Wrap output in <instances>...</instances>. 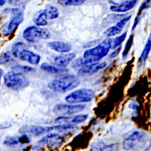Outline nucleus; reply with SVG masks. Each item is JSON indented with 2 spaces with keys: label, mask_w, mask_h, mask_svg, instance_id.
I'll return each instance as SVG.
<instances>
[{
  "label": "nucleus",
  "mask_w": 151,
  "mask_h": 151,
  "mask_svg": "<svg viewBox=\"0 0 151 151\" xmlns=\"http://www.w3.org/2000/svg\"><path fill=\"white\" fill-rule=\"evenodd\" d=\"M111 38H107L95 47L86 50L83 57L76 59L72 63V67L75 68H81L85 65L97 62L105 57L111 49Z\"/></svg>",
  "instance_id": "nucleus-1"
},
{
  "label": "nucleus",
  "mask_w": 151,
  "mask_h": 151,
  "mask_svg": "<svg viewBox=\"0 0 151 151\" xmlns=\"http://www.w3.org/2000/svg\"><path fill=\"white\" fill-rule=\"evenodd\" d=\"M80 84L79 79L74 74H65L50 82L47 87L55 92L65 93L70 91Z\"/></svg>",
  "instance_id": "nucleus-2"
},
{
  "label": "nucleus",
  "mask_w": 151,
  "mask_h": 151,
  "mask_svg": "<svg viewBox=\"0 0 151 151\" xmlns=\"http://www.w3.org/2000/svg\"><path fill=\"white\" fill-rule=\"evenodd\" d=\"M75 124L62 123L52 127H43L40 125H24L19 130V132L22 134L31 135L33 136H40L45 133H48L52 131H65L74 129Z\"/></svg>",
  "instance_id": "nucleus-3"
},
{
  "label": "nucleus",
  "mask_w": 151,
  "mask_h": 151,
  "mask_svg": "<svg viewBox=\"0 0 151 151\" xmlns=\"http://www.w3.org/2000/svg\"><path fill=\"white\" fill-rule=\"evenodd\" d=\"M5 85L14 90H24L29 85V80L22 72L9 71L4 76Z\"/></svg>",
  "instance_id": "nucleus-4"
},
{
  "label": "nucleus",
  "mask_w": 151,
  "mask_h": 151,
  "mask_svg": "<svg viewBox=\"0 0 151 151\" xmlns=\"http://www.w3.org/2000/svg\"><path fill=\"white\" fill-rule=\"evenodd\" d=\"M95 97L94 91L90 88H82L76 90L65 98L66 102L70 104H79L92 101Z\"/></svg>",
  "instance_id": "nucleus-5"
},
{
  "label": "nucleus",
  "mask_w": 151,
  "mask_h": 151,
  "mask_svg": "<svg viewBox=\"0 0 151 151\" xmlns=\"http://www.w3.org/2000/svg\"><path fill=\"white\" fill-rule=\"evenodd\" d=\"M51 36L48 30L36 26L28 27L22 33L24 39L30 43H35L41 40H48Z\"/></svg>",
  "instance_id": "nucleus-6"
},
{
  "label": "nucleus",
  "mask_w": 151,
  "mask_h": 151,
  "mask_svg": "<svg viewBox=\"0 0 151 151\" xmlns=\"http://www.w3.org/2000/svg\"><path fill=\"white\" fill-rule=\"evenodd\" d=\"M11 17L6 29H3V33L6 36L13 33L24 20V12L20 8H13L10 10Z\"/></svg>",
  "instance_id": "nucleus-7"
},
{
  "label": "nucleus",
  "mask_w": 151,
  "mask_h": 151,
  "mask_svg": "<svg viewBox=\"0 0 151 151\" xmlns=\"http://www.w3.org/2000/svg\"><path fill=\"white\" fill-rule=\"evenodd\" d=\"M85 107V105L81 104L67 105L59 104L56 105L53 108V112L56 114L60 116H71L82 111Z\"/></svg>",
  "instance_id": "nucleus-8"
},
{
  "label": "nucleus",
  "mask_w": 151,
  "mask_h": 151,
  "mask_svg": "<svg viewBox=\"0 0 151 151\" xmlns=\"http://www.w3.org/2000/svg\"><path fill=\"white\" fill-rule=\"evenodd\" d=\"M65 142V138L56 133L48 134L39 141V143L45 145L50 149H57Z\"/></svg>",
  "instance_id": "nucleus-9"
},
{
  "label": "nucleus",
  "mask_w": 151,
  "mask_h": 151,
  "mask_svg": "<svg viewBox=\"0 0 151 151\" xmlns=\"http://www.w3.org/2000/svg\"><path fill=\"white\" fill-rule=\"evenodd\" d=\"M146 138V134L141 131H137L134 132L123 142L124 149L129 150L135 147L144 142Z\"/></svg>",
  "instance_id": "nucleus-10"
},
{
  "label": "nucleus",
  "mask_w": 151,
  "mask_h": 151,
  "mask_svg": "<svg viewBox=\"0 0 151 151\" xmlns=\"http://www.w3.org/2000/svg\"><path fill=\"white\" fill-rule=\"evenodd\" d=\"M75 57L76 55L74 53H69L52 56V59H50V60L56 66L64 68L69 65L70 63L72 62Z\"/></svg>",
  "instance_id": "nucleus-11"
},
{
  "label": "nucleus",
  "mask_w": 151,
  "mask_h": 151,
  "mask_svg": "<svg viewBox=\"0 0 151 151\" xmlns=\"http://www.w3.org/2000/svg\"><path fill=\"white\" fill-rule=\"evenodd\" d=\"M131 15L128 16L127 17H124V18L119 20V21L115 25V26H112L108 28L107 30H106L104 33V35L107 37H109L120 34L122 30L123 29V27H124L126 24L131 19Z\"/></svg>",
  "instance_id": "nucleus-12"
},
{
  "label": "nucleus",
  "mask_w": 151,
  "mask_h": 151,
  "mask_svg": "<svg viewBox=\"0 0 151 151\" xmlns=\"http://www.w3.org/2000/svg\"><path fill=\"white\" fill-rule=\"evenodd\" d=\"M18 58L23 61H26L29 64L34 65H38L41 60L40 55L30 51L26 49V48L21 50Z\"/></svg>",
  "instance_id": "nucleus-13"
},
{
  "label": "nucleus",
  "mask_w": 151,
  "mask_h": 151,
  "mask_svg": "<svg viewBox=\"0 0 151 151\" xmlns=\"http://www.w3.org/2000/svg\"><path fill=\"white\" fill-rule=\"evenodd\" d=\"M88 117V114H79L72 116H60L56 118L55 120V123H67L76 124L84 122Z\"/></svg>",
  "instance_id": "nucleus-14"
},
{
  "label": "nucleus",
  "mask_w": 151,
  "mask_h": 151,
  "mask_svg": "<svg viewBox=\"0 0 151 151\" xmlns=\"http://www.w3.org/2000/svg\"><path fill=\"white\" fill-rule=\"evenodd\" d=\"M107 65L105 62L99 63L98 62L85 65L79 70L78 74L80 75H91L98 71L104 68Z\"/></svg>",
  "instance_id": "nucleus-15"
},
{
  "label": "nucleus",
  "mask_w": 151,
  "mask_h": 151,
  "mask_svg": "<svg viewBox=\"0 0 151 151\" xmlns=\"http://www.w3.org/2000/svg\"><path fill=\"white\" fill-rule=\"evenodd\" d=\"M47 46L54 51L62 53H68L72 50V45L70 43L62 41L49 42Z\"/></svg>",
  "instance_id": "nucleus-16"
},
{
  "label": "nucleus",
  "mask_w": 151,
  "mask_h": 151,
  "mask_svg": "<svg viewBox=\"0 0 151 151\" xmlns=\"http://www.w3.org/2000/svg\"><path fill=\"white\" fill-rule=\"evenodd\" d=\"M138 0H131L127 2L123 3L119 5H114L110 7V10L114 12H126L132 9L137 3Z\"/></svg>",
  "instance_id": "nucleus-17"
},
{
  "label": "nucleus",
  "mask_w": 151,
  "mask_h": 151,
  "mask_svg": "<svg viewBox=\"0 0 151 151\" xmlns=\"http://www.w3.org/2000/svg\"><path fill=\"white\" fill-rule=\"evenodd\" d=\"M150 47H151V41H150V34L149 37H148L147 41L145 44L143 52L138 60V66L143 65L147 59L148 55L150 51Z\"/></svg>",
  "instance_id": "nucleus-18"
},
{
  "label": "nucleus",
  "mask_w": 151,
  "mask_h": 151,
  "mask_svg": "<svg viewBox=\"0 0 151 151\" xmlns=\"http://www.w3.org/2000/svg\"><path fill=\"white\" fill-rule=\"evenodd\" d=\"M42 12L47 20L56 19L59 15L58 9L56 7L51 5H48Z\"/></svg>",
  "instance_id": "nucleus-19"
},
{
  "label": "nucleus",
  "mask_w": 151,
  "mask_h": 151,
  "mask_svg": "<svg viewBox=\"0 0 151 151\" xmlns=\"http://www.w3.org/2000/svg\"><path fill=\"white\" fill-rule=\"evenodd\" d=\"M40 68L43 71L50 74H60L62 73H64L67 71V70L64 68L55 67V66L50 65L46 62L42 63Z\"/></svg>",
  "instance_id": "nucleus-20"
},
{
  "label": "nucleus",
  "mask_w": 151,
  "mask_h": 151,
  "mask_svg": "<svg viewBox=\"0 0 151 151\" xmlns=\"http://www.w3.org/2000/svg\"><path fill=\"white\" fill-rule=\"evenodd\" d=\"M33 22L36 25L38 26H45L48 24V21L46 19L42 10L37 13L33 18Z\"/></svg>",
  "instance_id": "nucleus-21"
},
{
  "label": "nucleus",
  "mask_w": 151,
  "mask_h": 151,
  "mask_svg": "<svg viewBox=\"0 0 151 151\" xmlns=\"http://www.w3.org/2000/svg\"><path fill=\"white\" fill-rule=\"evenodd\" d=\"M127 36V32H125L120 36L116 37L114 39H112L111 42V48L115 49L119 46H120L122 43L124 41Z\"/></svg>",
  "instance_id": "nucleus-22"
},
{
  "label": "nucleus",
  "mask_w": 151,
  "mask_h": 151,
  "mask_svg": "<svg viewBox=\"0 0 151 151\" xmlns=\"http://www.w3.org/2000/svg\"><path fill=\"white\" fill-rule=\"evenodd\" d=\"M134 35H131L129 36V38L127 42H126L124 50L122 53V57H123V59L127 58V56L130 52V50L131 49V47L134 44Z\"/></svg>",
  "instance_id": "nucleus-23"
},
{
  "label": "nucleus",
  "mask_w": 151,
  "mask_h": 151,
  "mask_svg": "<svg viewBox=\"0 0 151 151\" xmlns=\"http://www.w3.org/2000/svg\"><path fill=\"white\" fill-rule=\"evenodd\" d=\"M86 0H58V3L64 6H78L82 5Z\"/></svg>",
  "instance_id": "nucleus-24"
},
{
  "label": "nucleus",
  "mask_w": 151,
  "mask_h": 151,
  "mask_svg": "<svg viewBox=\"0 0 151 151\" xmlns=\"http://www.w3.org/2000/svg\"><path fill=\"white\" fill-rule=\"evenodd\" d=\"M26 48V45L25 44L24 42H18L15 43L13 46L12 47V52L13 55L16 57L18 58L19 53H20V52L22 50H23L24 48Z\"/></svg>",
  "instance_id": "nucleus-25"
},
{
  "label": "nucleus",
  "mask_w": 151,
  "mask_h": 151,
  "mask_svg": "<svg viewBox=\"0 0 151 151\" xmlns=\"http://www.w3.org/2000/svg\"><path fill=\"white\" fill-rule=\"evenodd\" d=\"M30 1V0H9L8 3L11 5L24 9Z\"/></svg>",
  "instance_id": "nucleus-26"
},
{
  "label": "nucleus",
  "mask_w": 151,
  "mask_h": 151,
  "mask_svg": "<svg viewBox=\"0 0 151 151\" xmlns=\"http://www.w3.org/2000/svg\"><path fill=\"white\" fill-rule=\"evenodd\" d=\"M13 70L19 72H24V73H29L32 72L34 70V68L30 66L26 65H16L13 67Z\"/></svg>",
  "instance_id": "nucleus-27"
},
{
  "label": "nucleus",
  "mask_w": 151,
  "mask_h": 151,
  "mask_svg": "<svg viewBox=\"0 0 151 151\" xmlns=\"http://www.w3.org/2000/svg\"><path fill=\"white\" fill-rule=\"evenodd\" d=\"M11 61H14V60L11 57L9 53L4 52L0 55V65L7 64Z\"/></svg>",
  "instance_id": "nucleus-28"
},
{
  "label": "nucleus",
  "mask_w": 151,
  "mask_h": 151,
  "mask_svg": "<svg viewBox=\"0 0 151 151\" xmlns=\"http://www.w3.org/2000/svg\"><path fill=\"white\" fill-rule=\"evenodd\" d=\"M3 143L5 145L9 146H12L18 145L19 143L18 138H17L15 137H11L9 136L6 137L5 140L3 142Z\"/></svg>",
  "instance_id": "nucleus-29"
},
{
  "label": "nucleus",
  "mask_w": 151,
  "mask_h": 151,
  "mask_svg": "<svg viewBox=\"0 0 151 151\" xmlns=\"http://www.w3.org/2000/svg\"><path fill=\"white\" fill-rule=\"evenodd\" d=\"M18 141L21 144H29L30 142L28 135L26 134H22V136L18 137Z\"/></svg>",
  "instance_id": "nucleus-30"
},
{
  "label": "nucleus",
  "mask_w": 151,
  "mask_h": 151,
  "mask_svg": "<svg viewBox=\"0 0 151 151\" xmlns=\"http://www.w3.org/2000/svg\"><path fill=\"white\" fill-rule=\"evenodd\" d=\"M121 50H122V47H121V45H120L118 47V48L115 50V51L112 52L111 53H110L109 55V58L111 59L116 58L119 54L120 52L121 51Z\"/></svg>",
  "instance_id": "nucleus-31"
},
{
  "label": "nucleus",
  "mask_w": 151,
  "mask_h": 151,
  "mask_svg": "<svg viewBox=\"0 0 151 151\" xmlns=\"http://www.w3.org/2000/svg\"><path fill=\"white\" fill-rule=\"evenodd\" d=\"M128 1H131V0H108V2L114 5H119L123 3L127 2Z\"/></svg>",
  "instance_id": "nucleus-32"
},
{
  "label": "nucleus",
  "mask_w": 151,
  "mask_h": 151,
  "mask_svg": "<svg viewBox=\"0 0 151 151\" xmlns=\"http://www.w3.org/2000/svg\"><path fill=\"white\" fill-rule=\"evenodd\" d=\"M138 105L137 104L135 103V102H133V103H131L129 104V107L132 109H136L137 108H138Z\"/></svg>",
  "instance_id": "nucleus-33"
},
{
  "label": "nucleus",
  "mask_w": 151,
  "mask_h": 151,
  "mask_svg": "<svg viewBox=\"0 0 151 151\" xmlns=\"http://www.w3.org/2000/svg\"><path fill=\"white\" fill-rule=\"evenodd\" d=\"M6 3V0H0V7L4 6Z\"/></svg>",
  "instance_id": "nucleus-34"
},
{
  "label": "nucleus",
  "mask_w": 151,
  "mask_h": 151,
  "mask_svg": "<svg viewBox=\"0 0 151 151\" xmlns=\"http://www.w3.org/2000/svg\"><path fill=\"white\" fill-rule=\"evenodd\" d=\"M3 74V71L1 68H0V85H1V80Z\"/></svg>",
  "instance_id": "nucleus-35"
}]
</instances>
